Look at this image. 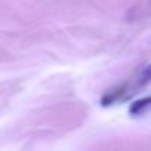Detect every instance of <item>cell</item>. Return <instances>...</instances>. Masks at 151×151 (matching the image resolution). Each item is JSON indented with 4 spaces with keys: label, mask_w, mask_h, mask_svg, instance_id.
Returning a JSON list of instances; mask_svg holds the SVG:
<instances>
[{
    "label": "cell",
    "mask_w": 151,
    "mask_h": 151,
    "mask_svg": "<svg viewBox=\"0 0 151 151\" xmlns=\"http://www.w3.org/2000/svg\"><path fill=\"white\" fill-rule=\"evenodd\" d=\"M151 108V96H145V98H141L138 101H135L132 105H130V114L136 116V114H141L144 113L145 110Z\"/></svg>",
    "instance_id": "cell-1"
}]
</instances>
